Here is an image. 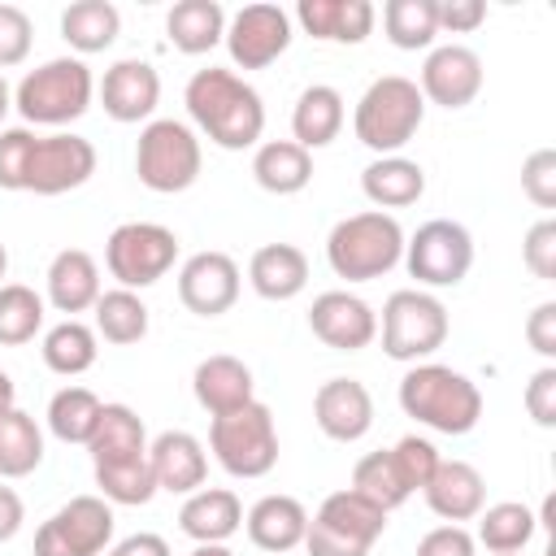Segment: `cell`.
Masks as SVG:
<instances>
[{
  "mask_svg": "<svg viewBox=\"0 0 556 556\" xmlns=\"http://www.w3.org/2000/svg\"><path fill=\"white\" fill-rule=\"evenodd\" d=\"M326 261L348 282H374L404 261V226L382 208L352 213L334 222L326 239Z\"/></svg>",
  "mask_w": 556,
  "mask_h": 556,
  "instance_id": "5b68a950",
  "label": "cell"
},
{
  "mask_svg": "<svg viewBox=\"0 0 556 556\" xmlns=\"http://www.w3.org/2000/svg\"><path fill=\"white\" fill-rule=\"evenodd\" d=\"M239 287H243L239 265L226 252H195L178 269V300L195 317H222V313H230L235 300H239Z\"/></svg>",
  "mask_w": 556,
  "mask_h": 556,
  "instance_id": "2e32d148",
  "label": "cell"
},
{
  "mask_svg": "<svg viewBox=\"0 0 556 556\" xmlns=\"http://www.w3.org/2000/svg\"><path fill=\"white\" fill-rule=\"evenodd\" d=\"M339 130H343V96L334 87H326V83L304 87L300 100H295V109H291V135H295V143L304 152H313V148L334 143Z\"/></svg>",
  "mask_w": 556,
  "mask_h": 556,
  "instance_id": "f546056e",
  "label": "cell"
},
{
  "mask_svg": "<svg viewBox=\"0 0 556 556\" xmlns=\"http://www.w3.org/2000/svg\"><path fill=\"white\" fill-rule=\"evenodd\" d=\"M382 30L400 52L430 48L439 35L434 22V0H387L382 4Z\"/></svg>",
  "mask_w": 556,
  "mask_h": 556,
  "instance_id": "f35d334b",
  "label": "cell"
},
{
  "mask_svg": "<svg viewBox=\"0 0 556 556\" xmlns=\"http://www.w3.org/2000/svg\"><path fill=\"white\" fill-rule=\"evenodd\" d=\"M148 465H152V478H156V491H169V495H191L204 486L208 478V456H204V443L187 430H165L148 443Z\"/></svg>",
  "mask_w": 556,
  "mask_h": 556,
  "instance_id": "44dd1931",
  "label": "cell"
},
{
  "mask_svg": "<svg viewBox=\"0 0 556 556\" xmlns=\"http://www.w3.org/2000/svg\"><path fill=\"white\" fill-rule=\"evenodd\" d=\"M243 526V504L226 486H200L178 508V530L195 543H226Z\"/></svg>",
  "mask_w": 556,
  "mask_h": 556,
  "instance_id": "83f0119b",
  "label": "cell"
},
{
  "mask_svg": "<svg viewBox=\"0 0 556 556\" xmlns=\"http://www.w3.org/2000/svg\"><path fill=\"white\" fill-rule=\"evenodd\" d=\"M521 191L539 204V208H556V152L552 148H534L521 165Z\"/></svg>",
  "mask_w": 556,
  "mask_h": 556,
  "instance_id": "ee69618b",
  "label": "cell"
},
{
  "mask_svg": "<svg viewBox=\"0 0 556 556\" xmlns=\"http://www.w3.org/2000/svg\"><path fill=\"white\" fill-rule=\"evenodd\" d=\"M43 460V430L17 404L0 413V482L35 473Z\"/></svg>",
  "mask_w": 556,
  "mask_h": 556,
  "instance_id": "836d02e7",
  "label": "cell"
},
{
  "mask_svg": "<svg viewBox=\"0 0 556 556\" xmlns=\"http://www.w3.org/2000/svg\"><path fill=\"white\" fill-rule=\"evenodd\" d=\"M473 552H478V543L465 526H434L417 543V556H473Z\"/></svg>",
  "mask_w": 556,
  "mask_h": 556,
  "instance_id": "c3c4849f",
  "label": "cell"
},
{
  "mask_svg": "<svg viewBox=\"0 0 556 556\" xmlns=\"http://www.w3.org/2000/svg\"><path fill=\"white\" fill-rule=\"evenodd\" d=\"M4 269H9V248H4V239H0V278H4ZM4 287V282H0Z\"/></svg>",
  "mask_w": 556,
  "mask_h": 556,
  "instance_id": "9f6ffc18",
  "label": "cell"
},
{
  "mask_svg": "<svg viewBox=\"0 0 556 556\" xmlns=\"http://www.w3.org/2000/svg\"><path fill=\"white\" fill-rule=\"evenodd\" d=\"M243 526H248V539H252L261 552L282 556V552H291V547L304 543L308 508H304L295 495H261V500L248 508Z\"/></svg>",
  "mask_w": 556,
  "mask_h": 556,
  "instance_id": "cb8c5ba5",
  "label": "cell"
},
{
  "mask_svg": "<svg viewBox=\"0 0 556 556\" xmlns=\"http://www.w3.org/2000/svg\"><path fill=\"white\" fill-rule=\"evenodd\" d=\"M191 556H235L226 543H195V552Z\"/></svg>",
  "mask_w": 556,
  "mask_h": 556,
  "instance_id": "db71d44e",
  "label": "cell"
},
{
  "mask_svg": "<svg viewBox=\"0 0 556 556\" xmlns=\"http://www.w3.org/2000/svg\"><path fill=\"white\" fill-rule=\"evenodd\" d=\"M421 100L439 104V109H465L478 100L482 91V56L465 43H443L426 56L421 65V83H417Z\"/></svg>",
  "mask_w": 556,
  "mask_h": 556,
  "instance_id": "e0dca14e",
  "label": "cell"
},
{
  "mask_svg": "<svg viewBox=\"0 0 556 556\" xmlns=\"http://www.w3.org/2000/svg\"><path fill=\"white\" fill-rule=\"evenodd\" d=\"M9 109H13V91H9V83H4V74H0V122H4Z\"/></svg>",
  "mask_w": 556,
  "mask_h": 556,
  "instance_id": "11a10c76",
  "label": "cell"
},
{
  "mask_svg": "<svg viewBox=\"0 0 556 556\" xmlns=\"http://www.w3.org/2000/svg\"><path fill=\"white\" fill-rule=\"evenodd\" d=\"M295 17H300V26L313 39H326V43H361V39H369L378 9L369 0H300L295 4Z\"/></svg>",
  "mask_w": 556,
  "mask_h": 556,
  "instance_id": "d4e9b609",
  "label": "cell"
},
{
  "mask_svg": "<svg viewBox=\"0 0 556 556\" xmlns=\"http://www.w3.org/2000/svg\"><path fill=\"white\" fill-rule=\"evenodd\" d=\"M191 391L200 400V408L208 417H222V413H235L243 404H252L256 395V382H252V369L239 361V356H204L191 374Z\"/></svg>",
  "mask_w": 556,
  "mask_h": 556,
  "instance_id": "603a6c76",
  "label": "cell"
},
{
  "mask_svg": "<svg viewBox=\"0 0 556 556\" xmlns=\"http://www.w3.org/2000/svg\"><path fill=\"white\" fill-rule=\"evenodd\" d=\"M421 117H426V100H421L417 83L404 74H382L356 100L352 130L369 152L400 156V148L421 130Z\"/></svg>",
  "mask_w": 556,
  "mask_h": 556,
  "instance_id": "8992f818",
  "label": "cell"
},
{
  "mask_svg": "<svg viewBox=\"0 0 556 556\" xmlns=\"http://www.w3.org/2000/svg\"><path fill=\"white\" fill-rule=\"evenodd\" d=\"M526 413H530L534 426H543V430L556 426V365H543V369L526 382Z\"/></svg>",
  "mask_w": 556,
  "mask_h": 556,
  "instance_id": "bcb514c9",
  "label": "cell"
},
{
  "mask_svg": "<svg viewBox=\"0 0 556 556\" xmlns=\"http://www.w3.org/2000/svg\"><path fill=\"white\" fill-rule=\"evenodd\" d=\"M104 556H169V543L161 539V534H130V539H122L113 552H104Z\"/></svg>",
  "mask_w": 556,
  "mask_h": 556,
  "instance_id": "816d5d0a",
  "label": "cell"
},
{
  "mask_svg": "<svg viewBox=\"0 0 556 556\" xmlns=\"http://www.w3.org/2000/svg\"><path fill=\"white\" fill-rule=\"evenodd\" d=\"M361 191L378 208H408L426 191V169L408 156H378L361 169Z\"/></svg>",
  "mask_w": 556,
  "mask_h": 556,
  "instance_id": "f1b7e54d",
  "label": "cell"
},
{
  "mask_svg": "<svg viewBox=\"0 0 556 556\" xmlns=\"http://www.w3.org/2000/svg\"><path fill=\"white\" fill-rule=\"evenodd\" d=\"M447 339V308L439 295L421 291V287H404L391 291L382 304V352L391 361H421L430 352H439Z\"/></svg>",
  "mask_w": 556,
  "mask_h": 556,
  "instance_id": "8fae6325",
  "label": "cell"
},
{
  "mask_svg": "<svg viewBox=\"0 0 556 556\" xmlns=\"http://www.w3.org/2000/svg\"><path fill=\"white\" fill-rule=\"evenodd\" d=\"M187 113L191 122L208 135V143L226 148V152H243L265 135V104L261 91L252 83H243L235 70H195L187 91Z\"/></svg>",
  "mask_w": 556,
  "mask_h": 556,
  "instance_id": "3957f363",
  "label": "cell"
},
{
  "mask_svg": "<svg viewBox=\"0 0 556 556\" xmlns=\"http://www.w3.org/2000/svg\"><path fill=\"white\" fill-rule=\"evenodd\" d=\"M526 343H530L543 361H556V300H543V304L526 317Z\"/></svg>",
  "mask_w": 556,
  "mask_h": 556,
  "instance_id": "681fc988",
  "label": "cell"
},
{
  "mask_svg": "<svg viewBox=\"0 0 556 556\" xmlns=\"http://www.w3.org/2000/svg\"><path fill=\"white\" fill-rule=\"evenodd\" d=\"M391 452V465H395V473H400V482L408 486V495L413 491H421L430 478H434V469H439V447L430 443V439H421V434H404L395 447H387Z\"/></svg>",
  "mask_w": 556,
  "mask_h": 556,
  "instance_id": "b9f144b4",
  "label": "cell"
},
{
  "mask_svg": "<svg viewBox=\"0 0 556 556\" xmlns=\"http://www.w3.org/2000/svg\"><path fill=\"white\" fill-rule=\"evenodd\" d=\"M91 96H96L91 70L78 56H52L17 83L13 109L30 126H70L91 109Z\"/></svg>",
  "mask_w": 556,
  "mask_h": 556,
  "instance_id": "52a82bcc",
  "label": "cell"
},
{
  "mask_svg": "<svg viewBox=\"0 0 556 556\" xmlns=\"http://www.w3.org/2000/svg\"><path fill=\"white\" fill-rule=\"evenodd\" d=\"M248 282L261 300H295L308 287V256L295 243H265L248 261Z\"/></svg>",
  "mask_w": 556,
  "mask_h": 556,
  "instance_id": "484cf974",
  "label": "cell"
},
{
  "mask_svg": "<svg viewBox=\"0 0 556 556\" xmlns=\"http://www.w3.org/2000/svg\"><path fill=\"white\" fill-rule=\"evenodd\" d=\"M308 330L334 352H361L378 339V317L352 291H321L308 308Z\"/></svg>",
  "mask_w": 556,
  "mask_h": 556,
  "instance_id": "ac0fdd59",
  "label": "cell"
},
{
  "mask_svg": "<svg viewBox=\"0 0 556 556\" xmlns=\"http://www.w3.org/2000/svg\"><path fill=\"white\" fill-rule=\"evenodd\" d=\"M96 330L91 326H83L78 317H65L61 326H52L48 334H43V365L52 369V374H61V378H78V374H87L91 365H96Z\"/></svg>",
  "mask_w": 556,
  "mask_h": 556,
  "instance_id": "8d00e7d4",
  "label": "cell"
},
{
  "mask_svg": "<svg viewBox=\"0 0 556 556\" xmlns=\"http://www.w3.org/2000/svg\"><path fill=\"white\" fill-rule=\"evenodd\" d=\"M100 300V265L83 248H65L48 265V304L56 313H87Z\"/></svg>",
  "mask_w": 556,
  "mask_h": 556,
  "instance_id": "4316f807",
  "label": "cell"
},
{
  "mask_svg": "<svg viewBox=\"0 0 556 556\" xmlns=\"http://www.w3.org/2000/svg\"><path fill=\"white\" fill-rule=\"evenodd\" d=\"M178 261V235L156 222H122L104 243V265L126 291L161 282Z\"/></svg>",
  "mask_w": 556,
  "mask_h": 556,
  "instance_id": "7c38bea8",
  "label": "cell"
},
{
  "mask_svg": "<svg viewBox=\"0 0 556 556\" xmlns=\"http://www.w3.org/2000/svg\"><path fill=\"white\" fill-rule=\"evenodd\" d=\"M96 486L109 504H148L156 495V478L148 465V430L130 404H104L96 434L87 439Z\"/></svg>",
  "mask_w": 556,
  "mask_h": 556,
  "instance_id": "7a4b0ae2",
  "label": "cell"
},
{
  "mask_svg": "<svg viewBox=\"0 0 556 556\" xmlns=\"http://www.w3.org/2000/svg\"><path fill=\"white\" fill-rule=\"evenodd\" d=\"M200 165H204V152H200V139H195V130L187 122L156 117V122H148L139 130L135 174H139V182L148 191L178 195L200 178Z\"/></svg>",
  "mask_w": 556,
  "mask_h": 556,
  "instance_id": "ba28073f",
  "label": "cell"
},
{
  "mask_svg": "<svg viewBox=\"0 0 556 556\" xmlns=\"http://www.w3.org/2000/svg\"><path fill=\"white\" fill-rule=\"evenodd\" d=\"M252 178L269 195H295L313 182V156L295 139H269L252 156Z\"/></svg>",
  "mask_w": 556,
  "mask_h": 556,
  "instance_id": "4dcf8cb0",
  "label": "cell"
},
{
  "mask_svg": "<svg viewBox=\"0 0 556 556\" xmlns=\"http://www.w3.org/2000/svg\"><path fill=\"white\" fill-rule=\"evenodd\" d=\"M291 48V13L278 4H243L226 22V52L239 70H265Z\"/></svg>",
  "mask_w": 556,
  "mask_h": 556,
  "instance_id": "9a60e30c",
  "label": "cell"
},
{
  "mask_svg": "<svg viewBox=\"0 0 556 556\" xmlns=\"http://www.w3.org/2000/svg\"><path fill=\"white\" fill-rule=\"evenodd\" d=\"M208 447L217 456V465L230 478H265L278 465V430H274V413L252 400L235 413H222L208 421Z\"/></svg>",
  "mask_w": 556,
  "mask_h": 556,
  "instance_id": "9c48e42d",
  "label": "cell"
},
{
  "mask_svg": "<svg viewBox=\"0 0 556 556\" xmlns=\"http://www.w3.org/2000/svg\"><path fill=\"white\" fill-rule=\"evenodd\" d=\"M352 491H356L361 500L378 504L382 513H391V508H400V504L408 500V486L400 482V473H395V465H391V452H369V456H361L356 469H352Z\"/></svg>",
  "mask_w": 556,
  "mask_h": 556,
  "instance_id": "60d3db41",
  "label": "cell"
},
{
  "mask_svg": "<svg viewBox=\"0 0 556 556\" xmlns=\"http://www.w3.org/2000/svg\"><path fill=\"white\" fill-rule=\"evenodd\" d=\"M169 43L187 56H200L226 39V9L217 0H178L165 17Z\"/></svg>",
  "mask_w": 556,
  "mask_h": 556,
  "instance_id": "1f68e13d",
  "label": "cell"
},
{
  "mask_svg": "<svg viewBox=\"0 0 556 556\" xmlns=\"http://www.w3.org/2000/svg\"><path fill=\"white\" fill-rule=\"evenodd\" d=\"M521 261H526V269H530L534 278H543V282L556 278V222H552V217H543V222H534V226L526 230Z\"/></svg>",
  "mask_w": 556,
  "mask_h": 556,
  "instance_id": "f6af8a7d",
  "label": "cell"
},
{
  "mask_svg": "<svg viewBox=\"0 0 556 556\" xmlns=\"http://www.w3.org/2000/svg\"><path fill=\"white\" fill-rule=\"evenodd\" d=\"M43 326V295L26 282L0 287V348H22Z\"/></svg>",
  "mask_w": 556,
  "mask_h": 556,
  "instance_id": "ab89813d",
  "label": "cell"
},
{
  "mask_svg": "<svg viewBox=\"0 0 556 556\" xmlns=\"http://www.w3.org/2000/svg\"><path fill=\"white\" fill-rule=\"evenodd\" d=\"M534 530H539V517L526 504L504 500V504H491V508L478 513L473 543H482L491 556H513V552H521L534 539Z\"/></svg>",
  "mask_w": 556,
  "mask_h": 556,
  "instance_id": "e575fe53",
  "label": "cell"
},
{
  "mask_svg": "<svg viewBox=\"0 0 556 556\" xmlns=\"http://www.w3.org/2000/svg\"><path fill=\"white\" fill-rule=\"evenodd\" d=\"M426 504L434 517H443L447 526L473 521L486 508V482L469 460H439L434 478L421 486Z\"/></svg>",
  "mask_w": 556,
  "mask_h": 556,
  "instance_id": "7402d4cb",
  "label": "cell"
},
{
  "mask_svg": "<svg viewBox=\"0 0 556 556\" xmlns=\"http://www.w3.org/2000/svg\"><path fill=\"white\" fill-rule=\"evenodd\" d=\"M434 22H439V30L469 35L486 22V4L482 0H434Z\"/></svg>",
  "mask_w": 556,
  "mask_h": 556,
  "instance_id": "7dc6e473",
  "label": "cell"
},
{
  "mask_svg": "<svg viewBox=\"0 0 556 556\" xmlns=\"http://www.w3.org/2000/svg\"><path fill=\"white\" fill-rule=\"evenodd\" d=\"M100 395L87 391V387H61L52 400H48V430L61 439V443H87L96 434V421H100Z\"/></svg>",
  "mask_w": 556,
  "mask_h": 556,
  "instance_id": "74e56055",
  "label": "cell"
},
{
  "mask_svg": "<svg viewBox=\"0 0 556 556\" xmlns=\"http://www.w3.org/2000/svg\"><path fill=\"white\" fill-rule=\"evenodd\" d=\"M156 100H161V74L148 61L126 56V61H113L104 70L100 104H104V113L113 122H126V126L130 122H143V117H152Z\"/></svg>",
  "mask_w": 556,
  "mask_h": 556,
  "instance_id": "ffe728a7",
  "label": "cell"
},
{
  "mask_svg": "<svg viewBox=\"0 0 556 556\" xmlns=\"http://www.w3.org/2000/svg\"><path fill=\"white\" fill-rule=\"evenodd\" d=\"M513 556H517V552H513Z\"/></svg>",
  "mask_w": 556,
  "mask_h": 556,
  "instance_id": "6f0895ef",
  "label": "cell"
},
{
  "mask_svg": "<svg viewBox=\"0 0 556 556\" xmlns=\"http://www.w3.org/2000/svg\"><path fill=\"white\" fill-rule=\"evenodd\" d=\"M13 400H17V391H13V378L0 369V413H4V408H13Z\"/></svg>",
  "mask_w": 556,
  "mask_h": 556,
  "instance_id": "f5cc1de1",
  "label": "cell"
},
{
  "mask_svg": "<svg viewBox=\"0 0 556 556\" xmlns=\"http://www.w3.org/2000/svg\"><path fill=\"white\" fill-rule=\"evenodd\" d=\"M96 174V148L83 135L56 130L35 135L30 126L0 130V187L4 191H35V195H65Z\"/></svg>",
  "mask_w": 556,
  "mask_h": 556,
  "instance_id": "6da1fadb",
  "label": "cell"
},
{
  "mask_svg": "<svg viewBox=\"0 0 556 556\" xmlns=\"http://www.w3.org/2000/svg\"><path fill=\"white\" fill-rule=\"evenodd\" d=\"M96 334L104 343H117V348L139 343L148 334V304L126 287L100 291V300H96Z\"/></svg>",
  "mask_w": 556,
  "mask_h": 556,
  "instance_id": "d590c367",
  "label": "cell"
},
{
  "mask_svg": "<svg viewBox=\"0 0 556 556\" xmlns=\"http://www.w3.org/2000/svg\"><path fill=\"white\" fill-rule=\"evenodd\" d=\"M400 408L439 434H469L482 417V391L452 365L426 361L400 378Z\"/></svg>",
  "mask_w": 556,
  "mask_h": 556,
  "instance_id": "277c9868",
  "label": "cell"
},
{
  "mask_svg": "<svg viewBox=\"0 0 556 556\" xmlns=\"http://www.w3.org/2000/svg\"><path fill=\"white\" fill-rule=\"evenodd\" d=\"M382 530H387V513L348 486V491L326 495L321 508L308 517L304 547L308 556H369Z\"/></svg>",
  "mask_w": 556,
  "mask_h": 556,
  "instance_id": "30bf717a",
  "label": "cell"
},
{
  "mask_svg": "<svg viewBox=\"0 0 556 556\" xmlns=\"http://www.w3.org/2000/svg\"><path fill=\"white\" fill-rule=\"evenodd\" d=\"M404 265L421 287H456L473 265V239L460 222L434 217L404 239Z\"/></svg>",
  "mask_w": 556,
  "mask_h": 556,
  "instance_id": "5bb4252c",
  "label": "cell"
},
{
  "mask_svg": "<svg viewBox=\"0 0 556 556\" xmlns=\"http://www.w3.org/2000/svg\"><path fill=\"white\" fill-rule=\"evenodd\" d=\"M30 39H35L30 17L17 4H0V74L30 56Z\"/></svg>",
  "mask_w": 556,
  "mask_h": 556,
  "instance_id": "7bdbcfd3",
  "label": "cell"
},
{
  "mask_svg": "<svg viewBox=\"0 0 556 556\" xmlns=\"http://www.w3.org/2000/svg\"><path fill=\"white\" fill-rule=\"evenodd\" d=\"M313 421L334 443H356L374 426V395L356 378H330L313 395Z\"/></svg>",
  "mask_w": 556,
  "mask_h": 556,
  "instance_id": "d6986e66",
  "label": "cell"
},
{
  "mask_svg": "<svg viewBox=\"0 0 556 556\" xmlns=\"http://www.w3.org/2000/svg\"><path fill=\"white\" fill-rule=\"evenodd\" d=\"M113 521L104 495H74L35 530V556H100L113 543Z\"/></svg>",
  "mask_w": 556,
  "mask_h": 556,
  "instance_id": "4fadbf2b",
  "label": "cell"
},
{
  "mask_svg": "<svg viewBox=\"0 0 556 556\" xmlns=\"http://www.w3.org/2000/svg\"><path fill=\"white\" fill-rule=\"evenodd\" d=\"M117 30H122V13H117V4H109V0H74V4L61 13V39H65L74 52H83V56L104 52V48L117 39Z\"/></svg>",
  "mask_w": 556,
  "mask_h": 556,
  "instance_id": "d6a6232c",
  "label": "cell"
},
{
  "mask_svg": "<svg viewBox=\"0 0 556 556\" xmlns=\"http://www.w3.org/2000/svg\"><path fill=\"white\" fill-rule=\"evenodd\" d=\"M26 521V508H22V495L13 486L0 482V543H9Z\"/></svg>",
  "mask_w": 556,
  "mask_h": 556,
  "instance_id": "f907efd6",
  "label": "cell"
}]
</instances>
